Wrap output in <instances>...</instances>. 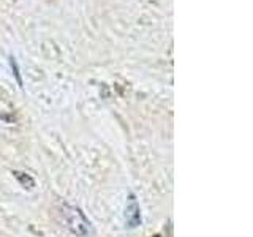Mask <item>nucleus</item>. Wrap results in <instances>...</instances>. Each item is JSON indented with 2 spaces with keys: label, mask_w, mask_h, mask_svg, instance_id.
<instances>
[{
  "label": "nucleus",
  "mask_w": 253,
  "mask_h": 237,
  "mask_svg": "<svg viewBox=\"0 0 253 237\" xmlns=\"http://www.w3.org/2000/svg\"><path fill=\"white\" fill-rule=\"evenodd\" d=\"M63 220H65L67 228L71 233L81 237H87L92 234V225L87 220V217L81 212V209L75 207V205H65L62 210Z\"/></svg>",
  "instance_id": "obj_1"
},
{
  "label": "nucleus",
  "mask_w": 253,
  "mask_h": 237,
  "mask_svg": "<svg viewBox=\"0 0 253 237\" xmlns=\"http://www.w3.org/2000/svg\"><path fill=\"white\" fill-rule=\"evenodd\" d=\"M124 220H125V226L130 229H134L141 225V209L134 195H130L128 199H126L125 210H124Z\"/></svg>",
  "instance_id": "obj_2"
},
{
  "label": "nucleus",
  "mask_w": 253,
  "mask_h": 237,
  "mask_svg": "<svg viewBox=\"0 0 253 237\" xmlns=\"http://www.w3.org/2000/svg\"><path fill=\"white\" fill-rule=\"evenodd\" d=\"M10 65H11V70L14 71V76H16V79H18V82L22 84L21 75H19V68H18V63H16V59L14 57H10Z\"/></svg>",
  "instance_id": "obj_3"
}]
</instances>
